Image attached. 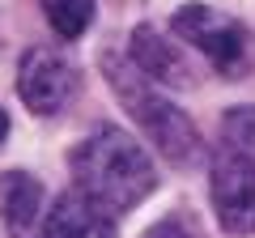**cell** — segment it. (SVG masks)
I'll return each mask as SVG.
<instances>
[{
    "mask_svg": "<svg viewBox=\"0 0 255 238\" xmlns=\"http://www.w3.org/2000/svg\"><path fill=\"white\" fill-rule=\"evenodd\" d=\"M68 166H73L77 192H85L94 204H102L111 217L136 209L157 187V174H153L145 145L119 128H94L68 153Z\"/></svg>",
    "mask_w": 255,
    "mask_h": 238,
    "instance_id": "6da1fadb",
    "label": "cell"
},
{
    "mask_svg": "<svg viewBox=\"0 0 255 238\" xmlns=\"http://www.w3.org/2000/svg\"><path fill=\"white\" fill-rule=\"evenodd\" d=\"M102 68H107L111 90L124 98L128 115L140 123V132L153 140V149L170 166H191L200 157V132H196V123H191L170 98H162V94L153 90V81H145V77L136 73L132 60H119V55L107 51L102 55Z\"/></svg>",
    "mask_w": 255,
    "mask_h": 238,
    "instance_id": "7a4b0ae2",
    "label": "cell"
},
{
    "mask_svg": "<svg viewBox=\"0 0 255 238\" xmlns=\"http://www.w3.org/2000/svg\"><path fill=\"white\" fill-rule=\"evenodd\" d=\"M170 30H174V38L196 47L221 77H243L247 64H251V34H247V26L238 17H230V13L204 4V0L183 4L170 17Z\"/></svg>",
    "mask_w": 255,
    "mask_h": 238,
    "instance_id": "3957f363",
    "label": "cell"
},
{
    "mask_svg": "<svg viewBox=\"0 0 255 238\" xmlns=\"http://www.w3.org/2000/svg\"><path fill=\"white\" fill-rule=\"evenodd\" d=\"M81 73L60 47H30L17 64V94L34 115H60L73 102Z\"/></svg>",
    "mask_w": 255,
    "mask_h": 238,
    "instance_id": "277c9868",
    "label": "cell"
},
{
    "mask_svg": "<svg viewBox=\"0 0 255 238\" xmlns=\"http://www.w3.org/2000/svg\"><path fill=\"white\" fill-rule=\"evenodd\" d=\"M209 196L217 209V221L230 234H255V157L221 145L213 157Z\"/></svg>",
    "mask_w": 255,
    "mask_h": 238,
    "instance_id": "5b68a950",
    "label": "cell"
},
{
    "mask_svg": "<svg viewBox=\"0 0 255 238\" xmlns=\"http://www.w3.org/2000/svg\"><path fill=\"white\" fill-rule=\"evenodd\" d=\"M43 238H115V217L73 187L55 196L51 213L43 217Z\"/></svg>",
    "mask_w": 255,
    "mask_h": 238,
    "instance_id": "8992f818",
    "label": "cell"
},
{
    "mask_svg": "<svg viewBox=\"0 0 255 238\" xmlns=\"http://www.w3.org/2000/svg\"><path fill=\"white\" fill-rule=\"evenodd\" d=\"M128 60H132V64H136V73L145 77V81H153V85H174V90L191 85V64H187V55H183L170 38H162L149 21L132 30V55H128Z\"/></svg>",
    "mask_w": 255,
    "mask_h": 238,
    "instance_id": "52a82bcc",
    "label": "cell"
},
{
    "mask_svg": "<svg viewBox=\"0 0 255 238\" xmlns=\"http://www.w3.org/2000/svg\"><path fill=\"white\" fill-rule=\"evenodd\" d=\"M0 213H4V230L13 238H34V226L43 217V183L26 170H4L0 174Z\"/></svg>",
    "mask_w": 255,
    "mask_h": 238,
    "instance_id": "ba28073f",
    "label": "cell"
},
{
    "mask_svg": "<svg viewBox=\"0 0 255 238\" xmlns=\"http://www.w3.org/2000/svg\"><path fill=\"white\" fill-rule=\"evenodd\" d=\"M38 4H43L47 26H51L60 38L85 34L90 21H94V0H38Z\"/></svg>",
    "mask_w": 255,
    "mask_h": 238,
    "instance_id": "9c48e42d",
    "label": "cell"
},
{
    "mask_svg": "<svg viewBox=\"0 0 255 238\" xmlns=\"http://www.w3.org/2000/svg\"><path fill=\"white\" fill-rule=\"evenodd\" d=\"M221 145L255 157V102H243V107L221 115Z\"/></svg>",
    "mask_w": 255,
    "mask_h": 238,
    "instance_id": "30bf717a",
    "label": "cell"
},
{
    "mask_svg": "<svg viewBox=\"0 0 255 238\" xmlns=\"http://www.w3.org/2000/svg\"><path fill=\"white\" fill-rule=\"evenodd\" d=\"M145 238H196V230L183 217H166V221H157V226H149Z\"/></svg>",
    "mask_w": 255,
    "mask_h": 238,
    "instance_id": "8fae6325",
    "label": "cell"
},
{
    "mask_svg": "<svg viewBox=\"0 0 255 238\" xmlns=\"http://www.w3.org/2000/svg\"><path fill=\"white\" fill-rule=\"evenodd\" d=\"M9 136V115H4V111H0V140Z\"/></svg>",
    "mask_w": 255,
    "mask_h": 238,
    "instance_id": "7c38bea8",
    "label": "cell"
}]
</instances>
